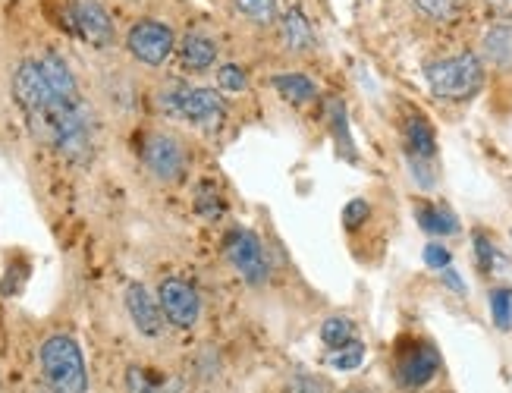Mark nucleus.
Here are the masks:
<instances>
[{
  "instance_id": "obj_1",
  "label": "nucleus",
  "mask_w": 512,
  "mask_h": 393,
  "mask_svg": "<svg viewBox=\"0 0 512 393\" xmlns=\"http://www.w3.org/2000/svg\"><path fill=\"white\" fill-rule=\"evenodd\" d=\"M13 98L38 142L51 145L57 155L73 164H85L92 158V117H88L85 101L60 98L44 79L38 60H22L16 67Z\"/></svg>"
},
{
  "instance_id": "obj_2",
  "label": "nucleus",
  "mask_w": 512,
  "mask_h": 393,
  "mask_svg": "<svg viewBox=\"0 0 512 393\" xmlns=\"http://www.w3.org/2000/svg\"><path fill=\"white\" fill-rule=\"evenodd\" d=\"M428 89L443 101H469L481 92L484 85V63L478 54H456L443 57L425 70Z\"/></svg>"
},
{
  "instance_id": "obj_3",
  "label": "nucleus",
  "mask_w": 512,
  "mask_h": 393,
  "mask_svg": "<svg viewBox=\"0 0 512 393\" xmlns=\"http://www.w3.org/2000/svg\"><path fill=\"white\" fill-rule=\"evenodd\" d=\"M41 371L44 381L54 393H85L88 390V368L82 359V349L73 337L57 334L41 343Z\"/></svg>"
},
{
  "instance_id": "obj_4",
  "label": "nucleus",
  "mask_w": 512,
  "mask_h": 393,
  "mask_svg": "<svg viewBox=\"0 0 512 393\" xmlns=\"http://www.w3.org/2000/svg\"><path fill=\"white\" fill-rule=\"evenodd\" d=\"M161 107L176 117L186 120L205 133H214V129L224 126L227 120V101L220 98L217 89H192V85H173L170 92L161 95Z\"/></svg>"
},
{
  "instance_id": "obj_5",
  "label": "nucleus",
  "mask_w": 512,
  "mask_h": 393,
  "mask_svg": "<svg viewBox=\"0 0 512 393\" xmlns=\"http://www.w3.org/2000/svg\"><path fill=\"white\" fill-rule=\"evenodd\" d=\"M173 45H176L173 29L161 23V19H139L126 35L129 54L142 60L145 67H161V63H167V57L173 54Z\"/></svg>"
},
{
  "instance_id": "obj_6",
  "label": "nucleus",
  "mask_w": 512,
  "mask_h": 393,
  "mask_svg": "<svg viewBox=\"0 0 512 393\" xmlns=\"http://www.w3.org/2000/svg\"><path fill=\"white\" fill-rule=\"evenodd\" d=\"M142 161L145 167L164 183H176L186 173V151L170 133H151L142 142Z\"/></svg>"
},
{
  "instance_id": "obj_7",
  "label": "nucleus",
  "mask_w": 512,
  "mask_h": 393,
  "mask_svg": "<svg viewBox=\"0 0 512 393\" xmlns=\"http://www.w3.org/2000/svg\"><path fill=\"white\" fill-rule=\"evenodd\" d=\"M224 252L230 258V265L249 283H255V287L267 280V258L261 249V239L252 230H242V227L230 230L224 239Z\"/></svg>"
},
{
  "instance_id": "obj_8",
  "label": "nucleus",
  "mask_w": 512,
  "mask_h": 393,
  "mask_svg": "<svg viewBox=\"0 0 512 393\" xmlns=\"http://www.w3.org/2000/svg\"><path fill=\"white\" fill-rule=\"evenodd\" d=\"M158 302H161V312L173 327H195L198 315H202V302H198V293L192 283L180 280V277H167L158 290Z\"/></svg>"
},
{
  "instance_id": "obj_9",
  "label": "nucleus",
  "mask_w": 512,
  "mask_h": 393,
  "mask_svg": "<svg viewBox=\"0 0 512 393\" xmlns=\"http://www.w3.org/2000/svg\"><path fill=\"white\" fill-rule=\"evenodd\" d=\"M73 26L92 48H110L114 45V19L98 0H73Z\"/></svg>"
},
{
  "instance_id": "obj_10",
  "label": "nucleus",
  "mask_w": 512,
  "mask_h": 393,
  "mask_svg": "<svg viewBox=\"0 0 512 393\" xmlns=\"http://www.w3.org/2000/svg\"><path fill=\"white\" fill-rule=\"evenodd\" d=\"M126 312L132 318V324L139 327V334L145 337H158L161 327H164V312H161V302L154 299L142 283H129L126 287Z\"/></svg>"
},
{
  "instance_id": "obj_11",
  "label": "nucleus",
  "mask_w": 512,
  "mask_h": 393,
  "mask_svg": "<svg viewBox=\"0 0 512 393\" xmlns=\"http://www.w3.org/2000/svg\"><path fill=\"white\" fill-rule=\"evenodd\" d=\"M440 368V356L434 353V346H412L409 353H403V359H399V384L415 390V387H425Z\"/></svg>"
},
{
  "instance_id": "obj_12",
  "label": "nucleus",
  "mask_w": 512,
  "mask_h": 393,
  "mask_svg": "<svg viewBox=\"0 0 512 393\" xmlns=\"http://www.w3.org/2000/svg\"><path fill=\"white\" fill-rule=\"evenodd\" d=\"M38 67H41V73H44V79L51 82V89L60 95V98H66V101H82V95H79V85H76V79H73V70L66 67V60L63 57H57V54H41L38 57Z\"/></svg>"
},
{
  "instance_id": "obj_13",
  "label": "nucleus",
  "mask_w": 512,
  "mask_h": 393,
  "mask_svg": "<svg viewBox=\"0 0 512 393\" xmlns=\"http://www.w3.org/2000/svg\"><path fill=\"white\" fill-rule=\"evenodd\" d=\"M406 151H409V164H428L437 155V142H434V129L425 117H412L406 123Z\"/></svg>"
},
{
  "instance_id": "obj_14",
  "label": "nucleus",
  "mask_w": 512,
  "mask_h": 393,
  "mask_svg": "<svg viewBox=\"0 0 512 393\" xmlns=\"http://www.w3.org/2000/svg\"><path fill=\"white\" fill-rule=\"evenodd\" d=\"M280 38L293 54H308L315 48V32H311L302 10H286L280 16Z\"/></svg>"
},
{
  "instance_id": "obj_15",
  "label": "nucleus",
  "mask_w": 512,
  "mask_h": 393,
  "mask_svg": "<svg viewBox=\"0 0 512 393\" xmlns=\"http://www.w3.org/2000/svg\"><path fill=\"white\" fill-rule=\"evenodd\" d=\"M481 54H484V60H491L500 70L512 67V23L509 19L487 29V35L481 41Z\"/></svg>"
},
{
  "instance_id": "obj_16",
  "label": "nucleus",
  "mask_w": 512,
  "mask_h": 393,
  "mask_svg": "<svg viewBox=\"0 0 512 393\" xmlns=\"http://www.w3.org/2000/svg\"><path fill=\"white\" fill-rule=\"evenodd\" d=\"M180 60H183V67L195 70V73H202L208 67H214V60H217V45L202 35V32H189L183 41H180Z\"/></svg>"
},
{
  "instance_id": "obj_17",
  "label": "nucleus",
  "mask_w": 512,
  "mask_h": 393,
  "mask_svg": "<svg viewBox=\"0 0 512 393\" xmlns=\"http://www.w3.org/2000/svg\"><path fill=\"white\" fill-rule=\"evenodd\" d=\"M415 221H418L421 230H428L434 236L459 233V217L450 208H443V205H418L415 208Z\"/></svg>"
},
{
  "instance_id": "obj_18",
  "label": "nucleus",
  "mask_w": 512,
  "mask_h": 393,
  "mask_svg": "<svg viewBox=\"0 0 512 393\" xmlns=\"http://www.w3.org/2000/svg\"><path fill=\"white\" fill-rule=\"evenodd\" d=\"M274 89L283 95V101H293V104H308L318 98V85L311 82L302 73H280L274 76Z\"/></svg>"
},
{
  "instance_id": "obj_19",
  "label": "nucleus",
  "mask_w": 512,
  "mask_h": 393,
  "mask_svg": "<svg viewBox=\"0 0 512 393\" xmlns=\"http://www.w3.org/2000/svg\"><path fill=\"white\" fill-rule=\"evenodd\" d=\"M230 4L236 7V13H242L258 26L274 23V16H277V0H230Z\"/></svg>"
},
{
  "instance_id": "obj_20",
  "label": "nucleus",
  "mask_w": 512,
  "mask_h": 393,
  "mask_svg": "<svg viewBox=\"0 0 512 393\" xmlns=\"http://www.w3.org/2000/svg\"><path fill=\"white\" fill-rule=\"evenodd\" d=\"M352 337H355V327H352V321L349 318H327L324 321V327H321V340L330 346V349H340V346H346V343H352Z\"/></svg>"
},
{
  "instance_id": "obj_21",
  "label": "nucleus",
  "mask_w": 512,
  "mask_h": 393,
  "mask_svg": "<svg viewBox=\"0 0 512 393\" xmlns=\"http://www.w3.org/2000/svg\"><path fill=\"white\" fill-rule=\"evenodd\" d=\"M418 13H425L428 19H437V23H443V19H453L465 0H412Z\"/></svg>"
},
{
  "instance_id": "obj_22",
  "label": "nucleus",
  "mask_w": 512,
  "mask_h": 393,
  "mask_svg": "<svg viewBox=\"0 0 512 393\" xmlns=\"http://www.w3.org/2000/svg\"><path fill=\"white\" fill-rule=\"evenodd\" d=\"M491 315H494V324L500 331H509L512 327V290H494L491 293Z\"/></svg>"
},
{
  "instance_id": "obj_23",
  "label": "nucleus",
  "mask_w": 512,
  "mask_h": 393,
  "mask_svg": "<svg viewBox=\"0 0 512 393\" xmlns=\"http://www.w3.org/2000/svg\"><path fill=\"white\" fill-rule=\"evenodd\" d=\"M217 85L224 92H246L249 89V79H246V70L236 67V63H227V67H220L217 70Z\"/></svg>"
},
{
  "instance_id": "obj_24",
  "label": "nucleus",
  "mask_w": 512,
  "mask_h": 393,
  "mask_svg": "<svg viewBox=\"0 0 512 393\" xmlns=\"http://www.w3.org/2000/svg\"><path fill=\"white\" fill-rule=\"evenodd\" d=\"M362 359H365V346H362L359 340H352V343L340 346L337 353L330 356V365H333V368L349 371V368H359V365H362Z\"/></svg>"
},
{
  "instance_id": "obj_25",
  "label": "nucleus",
  "mask_w": 512,
  "mask_h": 393,
  "mask_svg": "<svg viewBox=\"0 0 512 393\" xmlns=\"http://www.w3.org/2000/svg\"><path fill=\"white\" fill-rule=\"evenodd\" d=\"M368 214H371L368 202H362V199H352V202L343 208V227H349V230L362 227V224L368 221Z\"/></svg>"
},
{
  "instance_id": "obj_26",
  "label": "nucleus",
  "mask_w": 512,
  "mask_h": 393,
  "mask_svg": "<svg viewBox=\"0 0 512 393\" xmlns=\"http://www.w3.org/2000/svg\"><path fill=\"white\" fill-rule=\"evenodd\" d=\"M475 258H478V268L481 271H491L494 265H497V249H494V243L487 236H475Z\"/></svg>"
},
{
  "instance_id": "obj_27",
  "label": "nucleus",
  "mask_w": 512,
  "mask_h": 393,
  "mask_svg": "<svg viewBox=\"0 0 512 393\" xmlns=\"http://www.w3.org/2000/svg\"><path fill=\"white\" fill-rule=\"evenodd\" d=\"M198 199H202V202H198V211H202L205 217H220V214H224V202H220V195L211 186H205L202 192H198Z\"/></svg>"
},
{
  "instance_id": "obj_28",
  "label": "nucleus",
  "mask_w": 512,
  "mask_h": 393,
  "mask_svg": "<svg viewBox=\"0 0 512 393\" xmlns=\"http://www.w3.org/2000/svg\"><path fill=\"white\" fill-rule=\"evenodd\" d=\"M450 252H447V246H440V243H431L428 249H425V265L428 268H437V271H443V268H450Z\"/></svg>"
},
{
  "instance_id": "obj_29",
  "label": "nucleus",
  "mask_w": 512,
  "mask_h": 393,
  "mask_svg": "<svg viewBox=\"0 0 512 393\" xmlns=\"http://www.w3.org/2000/svg\"><path fill=\"white\" fill-rule=\"evenodd\" d=\"M286 393H327V387L315 378H308V375H296L286 384Z\"/></svg>"
},
{
  "instance_id": "obj_30",
  "label": "nucleus",
  "mask_w": 512,
  "mask_h": 393,
  "mask_svg": "<svg viewBox=\"0 0 512 393\" xmlns=\"http://www.w3.org/2000/svg\"><path fill=\"white\" fill-rule=\"evenodd\" d=\"M487 7H491L497 16H503V19H509V23H512V0H487Z\"/></svg>"
},
{
  "instance_id": "obj_31",
  "label": "nucleus",
  "mask_w": 512,
  "mask_h": 393,
  "mask_svg": "<svg viewBox=\"0 0 512 393\" xmlns=\"http://www.w3.org/2000/svg\"><path fill=\"white\" fill-rule=\"evenodd\" d=\"M443 283H447L450 290H456V293H465V283L459 280V274L456 271H450V268H443Z\"/></svg>"
}]
</instances>
